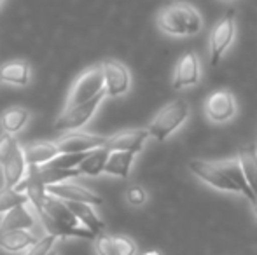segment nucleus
<instances>
[{"label":"nucleus","instance_id":"3","mask_svg":"<svg viewBox=\"0 0 257 255\" xmlns=\"http://www.w3.org/2000/svg\"><path fill=\"white\" fill-rule=\"evenodd\" d=\"M191 116V105L187 100L177 98L165 105L149 124V136L158 142H165L170 135L177 131Z\"/></svg>","mask_w":257,"mask_h":255},{"label":"nucleus","instance_id":"20","mask_svg":"<svg viewBox=\"0 0 257 255\" xmlns=\"http://www.w3.org/2000/svg\"><path fill=\"white\" fill-rule=\"evenodd\" d=\"M0 82H9L16 86H27L30 82V65L23 60L9 62L0 68Z\"/></svg>","mask_w":257,"mask_h":255},{"label":"nucleus","instance_id":"26","mask_svg":"<svg viewBox=\"0 0 257 255\" xmlns=\"http://www.w3.org/2000/svg\"><path fill=\"white\" fill-rule=\"evenodd\" d=\"M18 147H20V143H18V140L14 138V135L4 133V135L0 136V166L13 156L14 150H16Z\"/></svg>","mask_w":257,"mask_h":255},{"label":"nucleus","instance_id":"6","mask_svg":"<svg viewBox=\"0 0 257 255\" xmlns=\"http://www.w3.org/2000/svg\"><path fill=\"white\" fill-rule=\"evenodd\" d=\"M203 109L210 123L224 124L236 116V98L229 89H217L206 96Z\"/></svg>","mask_w":257,"mask_h":255},{"label":"nucleus","instance_id":"16","mask_svg":"<svg viewBox=\"0 0 257 255\" xmlns=\"http://www.w3.org/2000/svg\"><path fill=\"white\" fill-rule=\"evenodd\" d=\"M65 203H67V201H65ZM67 206H68V210L75 215V218H77V220L81 222L86 229H89L93 234H100V232L105 231L103 220L98 217V215H96V211L93 210L91 204H88V203H70V201H68Z\"/></svg>","mask_w":257,"mask_h":255},{"label":"nucleus","instance_id":"18","mask_svg":"<svg viewBox=\"0 0 257 255\" xmlns=\"http://www.w3.org/2000/svg\"><path fill=\"white\" fill-rule=\"evenodd\" d=\"M39 239L30 231H6L0 232V248L6 252L16 253L34 246Z\"/></svg>","mask_w":257,"mask_h":255},{"label":"nucleus","instance_id":"31","mask_svg":"<svg viewBox=\"0 0 257 255\" xmlns=\"http://www.w3.org/2000/svg\"><path fill=\"white\" fill-rule=\"evenodd\" d=\"M144 255H161V252H158V250H151V252H146Z\"/></svg>","mask_w":257,"mask_h":255},{"label":"nucleus","instance_id":"21","mask_svg":"<svg viewBox=\"0 0 257 255\" xmlns=\"http://www.w3.org/2000/svg\"><path fill=\"white\" fill-rule=\"evenodd\" d=\"M110 150L105 149V147H100V149H95L91 152H88V156L81 161V164L77 166L79 173L81 175H88V177H96V175L103 173L105 163H107V157Z\"/></svg>","mask_w":257,"mask_h":255},{"label":"nucleus","instance_id":"2","mask_svg":"<svg viewBox=\"0 0 257 255\" xmlns=\"http://www.w3.org/2000/svg\"><path fill=\"white\" fill-rule=\"evenodd\" d=\"M158 28L170 37H193L203 30V16L194 6L173 2L161 7L156 16Z\"/></svg>","mask_w":257,"mask_h":255},{"label":"nucleus","instance_id":"29","mask_svg":"<svg viewBox=\"0 0 257 255\" xmlns=\"http://www.w3.org/2000/svg\"><path fill=\"white\" fill-rule=\"evenodd\" d=\"M126 201L132 206H144L147 203V191L140 185H132L126 191Z\"/></svg>","mask_w":257,"mask_h":255},{"label":"nucleus","instance_id":"27","mask_svg":"<svg viewBox=\"0 0 257 255\" xmlns=\"http://www.w3.org/2000/svg\"><path fill=\"white\" fill-rule=\"evenodd\" d=\"M115 255H137V245L128 236H112Z\"/></svg>","mask_w":257,"mask_h":255},{"label":"nucleus","instance_id":"13","mask_svg":"<svg viewBox=\"0 0 257 255\" xmlns=\"http://www.w3.org/2000/svg\"><path fill=\"white\" fill-rule=\"evenodd\" d=\"M32 204H20L9 210L0 220V232L6 231H28L35 225V215L32 211Z\"/></svg>","mask_w":257,"mask_h":255},{"label":"nucleus","instance_id":"7","mask_svg":"<svg viewBox=\"0 0 257 255\" xmlns=\"http://www.w3.org/2000/svg\"><path fill=\"white\" fill-rule=\"evenodd\" d=\"M103 96H107L105 91L96 95L95 98L89 100V102L81 103V105H77V107H72V109H68V110H63V114L58 117L56 124H54V129H56V131H75V129L82 128L86 123H89V119H91L93 116H95L96 109H98L100 103H102Z\"/></svg>","mask_w":257,"mask_h":255},{"label":"nucleus","instance_id":"8","mask_svg":"<svg viewBox=\"0 0 257 255\" xmlns=\"http://www.w3.org/2000/svg\"><path fill=\"white\" fill-rule=\"evenodd\" d=\"M44 191L46 194H49V196H54L61 201H67V203L68 201H70V203H88V204H91V206L103 203L102 196L89 191V189L82 187V185L75 184V182H68V180L60 182V184L46 185Z\"/></svg>","mask_w":257,"mask_h":255},{"label":"nucleus","instance_id":"28","mask_svg":"<svg viewBox=\"0 0 257 255\" xmlns=\"http://www.w3.org/2000/svg\"><path fill=\"white\" fill-rule=\"evenodd\" d=\"M93 245H95L96 255H115L112 236L105 234V232H100V234L95 236V239H93Z\"/></svg>","mask_w":257,"mask_h":255},{"label":"nucleus","instance_id":"9","mask_svg":"<svg viewBox=\"0 0 257 255\" xmlns=\"http://www.w3.org/2000/svg\"><path fill=\"white\" fill-rule=\"evenodd\" d=\"M201 81V63L200 56L194 51L184 53L175 65V74H173V89L180 91L189 86H196Z\"/></svg>","mask_w":257,"mask_h":255},{"label":"nucleus","instance_id":"4","mask_svg":"<svg viewBox=\"0 0 257 255\" xmlns=\"http://www.w3.org/2000/svg\"><path fill=\"white\" fill-rule=\"evenodd\" d=\"M103 91H105V82H103L102 65H95V67L88 68V70L82 72V74L75 79L70 91H68L65 110L89 102V100H93L96 95H100V93H103Z\"/></svg>","mask_w":257,"mask_h":255},{"label":"nucleus","instance_id":"14","mask_svg":"<svg viewBox=\"0 0 257 255\" xmlns=\"http://www.w3.org/2000/svg\"><path fill=\"white\" fill-rule=\"evenodd\" d=\"M236 161L240 164V170L243 173V178L247 182L248 189L255 196L257 192V145L255 143H247L240 145L236 152Z\"/></svg>","mask_w":257,"mask_h":255},{"label":"nucleus","instance_id":"25","mask_svg":"<svg viewBox=\"0 0 257 255\" xmlns=\"http://www.w3.org/2000/svg\"><path fill=\"white\" fill-rule=\"evenodd\" d=\"M56 236H44L41 238L34 246H30V250L27 252V255H58L56 252Z\"/></svg>","mask_w":257,"mask_h":255},{"label":"nucleus","instance_id":"30","mask_svg":"<svg viewBox=\"0 0 257 255\" xmlns=\"http://www.w3.org/2000/svg\"><path fill=\"white\" fill-rule=\"evenodd\" d=\"M250 203H252V210H254V213H255V217H257V192H255L254 199H252Z\"/></svg>","mask_w":257,"mask_h":255},{"label":"nucleus","instance_id":"17","mask_svg":"<svg viewBox=\"0 0 257 255\" xmlns=\"http://www.w3.org/2000/svg\"><path fill=\"white\" fill-rule=\"evenodd\" d=\"M58 154H60V150H58L56 143L53 142H37V143H32V145H27L23 149V156L28 166L46 164L53 157H56Z\"/></svg>","mask_w":257,"mask_h":255},{"label":"nucleus","instance_id":"23","mask_svg":"<svg viewBox=\"0 0 257 255\" xmlns=\"http://www.w3.org/2000/svg\"><path fill=\"white\" fill-rule=\"evenodd\" d=\"M27 203H30V201H28V196L25 192L16 191L14 187L0 189V213H7L13 208Z\"/></svg>","mask_w":257,"mask_h":255},{"label":"nucleus","instance_id":"22","mask_svg":"<svg viewBox=\"0 0 257 255\" xmlns=\"http://www.w3.org/2000/svg\"><path fill=\"white\" fill-rule=\"evenodd\" d=\"M30 119V112L23 107H13V109H7L6 112L0 117V124L2 129L9 135H16L18 131L25 128V124Z\"/></svg>","mask_w":257,"mask_h":255},{"label":"nucleus","instance_id":"11","mask_svg":"<svg viewBox=\"0 0 257 255\" xmlns=\"http://www.w3.org/2000/svg\"><path fill=\"white\" fill-rule=\"evenodd\" d=\"M107 138L93 133H82V131H70L68 135L61 136L56 143L60 154H72V152H91L95 149L105 147Z\"/></svg>","mask_w":257,"mask_h":255},{"label":"nucleus","instance_id":"19","mask_svg":"<svg viewBox=\"0 0 257 255\" xmlns=\"http://www.w3.org/2000/svg\"><path fill=\"white\" fill-rule=\"evenodd\" d=\"M133 161H135V154L132 152H108L107 163H105L103 173L114 175V177H121V178H128L130 171H132Z\"/></svg>","mask_w":257,"mask_h":255},{"label":"nucleus","instance_id":"1","mask_svg":"<svg viewBox=\"0 0 257 255\" xmlns=\"http://www.w3.org/2000/svg\"><path fill=\"white\" fill-rule=\"evenodd\" d=\"M189 170L194 177H198L201 182H205L206 185L217 189V191L243 194L248 201L254 199V194L245 182L236 157L220 161L193 159L189 163Z\"/></svg>","mask_w":257,"mask_h":255},{"label":"nucleus","instance_id":"32","mask_svg":"<svg viewBox=\"0 0 257 255\" xmlns=\"http://www.w3.org/2000/svg\"><path fill=\"white\" fill-rule=\"evenodd\" d=\"M0 4H2V0H0Z\"/></svg>","mask_w":257,"mask_h":255},{"label":"nucleus","instance_id":"12","mask_svg":"<svg viewBox=\"0 0 257 255\" xmlns=\"http://www.w3.org/2000/svg\"><path fill=\"white\" fill-rule=\"evenodd\" d=\"M149 138V131L144 128L137 129H124L119 131L115 135L108 136L105 142V149H108L110 152L119 150V152H132L137 156V152L144 149V143Z\"/></svg>","mask_w":257,"mask_h":255},{"label":"nucleus","instance_id":"5","mask_svg":"<svg viewBox=\"0 0 257 255\" xmlns=\"http://www.w3.org/2000/svg\"><path fill=\"white\" fill-rule=\"evenodd\" d=\"M236 35V11L229 9L215 25L208 37V48H210V63L215 67L219 65L224 53L231 48Z\"/></svg>","mask_w":257,"mask_h":255},{"label":"nucleus","instance_id":"10","mask_svg":"<svg viewBox=\"0 0 257 255\" xmlns=\"http://www.w3.org/2000/svg\"><path fill=\"white\" fill-rule=\"evenodd\" d=\"M103 82H105V95L107 96H121L128 93L130 89V70L126 65L117 60H105L102 63Z\"/></svg>","mask_w":257,"mask_h":255},{"label":"nucleus","instance_id":"24","mask_svg":"<svg viewBox=\"0 0 257 255\" xmlns=\"http://www.w3.org/2000/svg\"><path fill=\"white\" fill-rule=\"evenodd\" d=\"M88 156V152H72V154H58L49 163L42 164L44 168H56V170H74L81 164V161Z\"/></svg>","mask_w":257,"mask_h":255},{"label":"nucleus","instance_id":"15","mask_svg":"<svg viewBox=\"0 0 257 255\" xmlns=\"http://www.w3.org/2000/svg\"><path fill=\"white\" fill-rule=\"evenodd\" d=\"M27 161L23 156V149L18 147L14 154L2 164V173H4V187H16L27 175Z\"/></svg>","mask_w":257,"mask_h":255}]
</instances>
